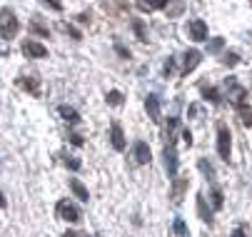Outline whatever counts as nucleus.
Wrapping results in <instances>:
<instances>
[{
    "instance_id": "nucleus-1",
    "label": "nucleus",
    "mask_w": 252,
    "mask_h": 237,
    "mask_svg": "<svg viewBox=\"0 0 252 237\" xmlns=\"http://www.w3.org/2000/svg\"><path fill=\"white\" fill-rule=\"evenodd\" d=\"M18 30H20V23H18L15 13L10 8H3L0 10V38L10 40V38L18 35Z\"/></svg>"
},
{
    "instance_id": "nucleus-2",
    "label": "nucleus",
    "mask_w": 252,
    "mask_h": 237,
    "mask_svg": "<svg viewBox=\"0 0 252 237\" xmlns=\"http://www.w3.org/2000/svg\"><path fill=\"white\" fill-rule=\"evenodd\" d=\"M218 152H220V157L225 162L230 160V152H232V132H230V127L225 122L218 125Z\"/></svg>"
},
{
    "instance_id": "nucleus-3",
    "label": "nucleus",
    "mask_w": 252,
    "mask_h": 237,
    "mask_svg": "<svg viewBox=\"0 0 252 237\" xmlns=\"http://www.w3.org/2000/svg\"><path fill=\"white\" fill-rule=\"evenodd\" d=\"M225 90H227V100H230V103L237 108V105H242L245 103V97H247V90L235 80V78H227L225 80Z\"/></svg>"
},
{
    "instance_id": "nucleus-4",
    "label": "nucleus",
    "mask_w": 252,
    "mask_h": 237,
    "mask_svg": "<svg viewBox=\"0 0 252 237\" xmlns=\"http://www.w3.org/2000/svg\"><path fill=\"white\" fill-rule=\"evenodd\" d=\"M55 215L60 217V220H67V222H78L83 215H80V210L73 205V202H67V200H60L58 205H55Z\"/></svg>"
},
{
    "instance_id": "nucleus-5",
    "label": "nucleus",
    "mask_w": 252,
    "mask_h": 237,
    "mask_svg": "<svg viewBox=\"0 0 252 237\" xmlns=\"http://www.w3.org/2000/svg\"><path fill=\"white\" fill-rule=\"evenodd\" d=\"M165 170H167V178L177 175V150H175V143L165 145Z\"/></svg>"
},
{
    "instance_id": "nucleus-6",
    "label": "nucleus",
    "mask_w": 252,
    "mask_h": 237,
    "mask_svg": "<svg viewBox=\"0 0 252 237\" xmlns=\"http://www.w3.org/2000/svg\"><path fill=\"white\" fill-rule=\"evenodd\" d=\"M188 187H190V180H188V178H175L172 190H170V197H172L175 205H180V202H183V195L188 192Z\"/></svg>"
},
{
    "instance_id": "nucleus-7",
    "label": "nucleus",
    "mask_w": 252,
    "mask_h": 237,
    "mask_svg": "<svg viewBox=\"0 0 252 237\" xmlns=\"http://www.w3.org/2000/svg\"><path fill=\"white\" fill-rule=\"evenodd\" d=\"M190 38L195 40V43H202V40H207V23L205 20H200V18H195V20H190Z\"/></svg>"
},
{
    "instance_id": "nucleus-8",
    "label": "nucleus",
    "mask_w": 252,
    "mask_h": 237,
    "mask_svg": "<svg viewBox=\"0 0 252 237\" xmlns=\"http://www.w3.org/2000/svg\"><path fill=\"white\" fill-rule=\"evenodd\" d=\"M23 55L38 60V58H45V55H48V48L40 45V43H35V40H25V43H23Z\"/></svg>"
},
{
    "instance_id": "nucleus-9",
    "label": "nucleus",
    "mask_w": 252,
    "mask_h": 237,
    "mask_svg": "<svg viewBox=\"0 0 252 237\" xmlns=\"http://www.w3.org/2000/svg\"><path fill=\"white\" fill-rule=\"evenodd\" d=\"M200 60H202V55H200V50H188L185 55H183V75H188V73H192L195 67L200 65Z\"/></svg>"
},
{
    "instance_id": "nucleus-10",
    "label": "nucleus",
    "mask_w": 252,
    "mask_h": 237,
    "mask_svg": "<svg viewBox=\"0 0 252 237\" xmlns=\"http://www.w3.org/2000/svg\"><path fill=\"white\" fill-rule=\"evenodd\" d=\"M18 85L23 90H28L30 95H40V78L38 75H23V78H18Z\"/></svg>"
},
{
    "instance_id": "nucleus-11",
    "label": "nucleus",
    "mask_w": 252,
    "mask_h": 237,
    "mask_svg": "<svg viewBox=\"0 0 252 237\" xmlns=\"http://www.w3.org/2000/svg\"><path fill=\"white\" fill-rule=\"evenodd\" d=\"M110 143H113V148H115L118 152L125 150V132H123L120 122H113V125H110Z\"/></svg>"
},
{
    "instance_id": "nucleus-12",
    "label": "nucleus",
    "mask_w": 252,
    "mask_h": 237,
    "mask_svg": "<svg viewBox=\"0 0 252 237\" xmlns=\"http://www.w3.org/2000/svg\"><path fill=\"white\" fill-rule=\"evenodd\" d=\"M132 152H135V162H137V165H148V162H150V148H148V143L137 140V143L132 145Z\"/></svg>"
},
{
    "instance_id": "nucleus-13",
    "label": "nucleus",
    "mask_w": 252,
    "mask_h": 237,
    "mask_svg": "<svg viewBox=\"0 0 252 237\" xmlns=\"http://www.w3.org/2000/svg\"><path fill=\"white\" fill-rule=\"evenodd\" d=\"M145 110H148V115H150V120L153 122H160V100H158V95H148V100H145Z\"/></svg>"
},
{
    "instance_id": "nucleus-14",
    "label": "nucleus",
    "mask_w": 252,
    "mask_h": 237,
    "mask_svg": "<svg viewBox=\"0 0 252 237\" xmlns=\"http://www.w3.org/2000/svg\"><path fill=\"white\" fill-rule=\"evenodd\" d=\"M197 215H200V220H202V222L212 225V210L205 205V195H197Z\"/></svg>"
},
{
    "instance_id": "nucleus-15",
    "label": "nucleus",
    "mask_w": 252,
    "mask_h": 237,
    "mask_svg": "<svg viewBox=\"0 0 252 237\" xmlns=\"http://www.w3.org/2000/svg\"><path fill=\"white\" fill-rule=\"evenodd\" d=\"M60 115H63V120L70 122V125H78V122H80L78 110H75V108H70V105H60Z\"/></svg>"
},
{
    "instance_id": "nucleus-16",
    "label": "nucleus",
    "mask_w": 252,
    "mask_h": 237,
    "mask_svg": "<svg viewBox=\"0 0 252 237\" xmlns=\"http://www.w3.org/2000/svg\"><path fill=\"white\" fill-rule=\"evenodd\" d=\"M167 3L170 0H137V5L142 8V10H160V8H167Z\"/></svg>"
},
{
    "instance_id": "nucleus-17",
    "label": "nucleus",
    "mask_w": 252,
    "mask_h": 237,
    "mask_svg": "<svg viewBox=\"0 0 252 237\" xmlns=\"http://www.w3.org/2000/svg\"><path fill=\"white\" fill-rule=\"evenodd\" d=\"M237 115H240V122H242L245 127H252V108H250L247 103L237 105Z\"/></svg>"
},
{
    "instance_id": "nucleus-18",
    "label": "nucleus",
    "mask_w": 252,
    "mask_h": 237,
    "mask_svg": "<svg viewBox=\"0 0 252 237\" xmlns=\"http://www.w3.org/2000/svg\"><path fill=\"white\" fill-rule=\"evenodd\" d=\"M70 190H73V192H75V197H78V200H83V202H88V197H90V195H88V190H85V185H83L80 180H75V178H73V180H70Z\"/></svg>"
},
{
    "instance_id": "nucleus-19",
    "label": "nucleus",
    "mask_w": 252,
    "mask_h": 237,
    "mask_svg": "<svg viewBox=\"0 0 252 237\" xmlns=\"http://www.w3.org/2000/svg\"><path fill=\"white\" fill-rule=\"evenodd\" d=\"M202 97H205V100H210L212 105H220V103H222L220 92L215 90V88H207V85H202Z\"/></svg>"
},
{
    "instance_id": "nucleus-20",
    "label": "nucleus",
    "mask_w": 252,
    "mask_h": 237,
    "mask_svg": "<svg viewBox=\"0 0 252 237\" xmlns=\"http://www.w3.org/2000/svg\"><path fill=\"white\" fill-rule=\"evenodd\" d=\"M210 197H212V210H222V205H225V197H222V190H220V187H212Z\"/></svg>"
},
{
    "instance_id": "nucleus-21",
    "label": "nucleus",
    "mask_w": 252,
    "mask_h": 237,
    "mask_svg": "<svg viewBox=\"0 0 252 237\" xmlns=\"http://www.w3.org/2000/svg\"><path fill=\"white\" fill-rule=\"evenodd\" d=\"M132 30H135V35H137V40H142V43L148 40V32H145V25H142V20H140V18H135V20H132Z\"/></svg>"
},
{
    "instance_id": "nucleus-22",
    "label": "nucleus",
    "mask_w": 252,
    "mask_h": 237,
    "mask_svg": "<svg viewBox=\"0 0 252 237\" xmlns=\"http://www.w3.org/2000/svg\"><path fill=\"white\" fill-rule=\"evenodd\" d=\"M197 167H200V173H202V175H205L207 180H212V178H215V170H212V165H210V162H207L205 157H202V160L197 162Z\"/></svg>"
},
{
    "instance_id": "nucleus-23",
    "label": "nucleus",
    "mask_w": 252,
    "mask_h": 237,
    "mask_svg": "<svg viewBox=\"0 0 252 237\" xmlns=\"http://www.w3.org/2000/svg\"><path fill=\"white\" fill-rule=\"evenodd\" d=\"M107 105H123V92L120 90H110V92H107Z\"/></svg>"
},
{
    "instance_id": "nucleus-24",
    "label": "nucleus",
    "mask_w": 252,
    "mask_h": 237,
    "mask_svg": "<svg viewBox=\"0 0 252 237\" xmlns=\"http://www.w3.org/2000/svg\"><path fill=\"white\" fill-rule=\"evenodd\" d=\"M60 30H63V32H70V35H73L75 40H83V32H80L78 28H73V25H67V23H60Z\"/></svg>"
},
{
    "instance_id": "nucleus-25",
    "label": "nucleus",
    "mask_w": 252,
    "mask_h": 237,
    "mask_svg": "<svg viewBox=\"0 0 252 237\" xmlns=\"http://www.w3.org/2000/svg\"><path fill=\"white\" fill-rule=\"evenodd\" d=\"M222 45H225V40H222V38H212V40L207 43V53H220V50H222Z\"/></svg>"
},
{
    "instance_id": "nucleus-26",
    "label": "nucleus",
    "mask_w": 252,
    "mask_h": 237,
    "mask_svg": "<svg viewBox=\"0 0 252 237\" xmlns=\"http://www.w3.org/2000/svg\"><path fill=\"white\" fill-rule=\"evenodd\" d=\"M222 62L232 67V65H237V62H240V58H237V53H235V50H230V53H225V58H222Z\"/></svg>"
},
{
    "instance_id": "nucleus-27",
    "label": "nucleus",
    "mask_w": 252,
    "mask_h": 237,
    "mask_svg": "<svg viewBox=\"0 0 252 237\" xmlns=\"http://www.w3.org/2000/svg\"><path fill=\"white\" fill-rule=\"evenodd\" d=\"M30 30H32V32H38V35H43V38H48V28H43L38 20H32V23H30Z\"/></svg>"
},
{
    "instance_id": "nucleus-28",
    "label": "nucleus",
    "mask_w": 252,
    "mask_h": 237,
    "mask_svg": "<svg viewBox=\"0 0 252 237\" xmlns=\"http://www.w3.org/2000/svg\"><path fill=\"white\" fill-rule=\"evenodd\" d=\"M65 165L70 167V170H80V165H83V162H80L78 157H73V155H67V157H65Z\"/></svg>"
},
{
    "instance_id": "nucleus-29",
    "label": "nucleus",
    "mask_w": 252,
    "mask_h": 237,
    "mask_svg": "<svg viewBox=\"0 0 252 237\" xmlns=\"http://www.w3.org/2000/svg\"><path fill=\"white\" fill-rule=\"evenodd\" d=\"M175 232H177L180 237H188V227H185V222H183V220H180V217L175 220Z\"/></svg>"
},
{
    "instance_id": "nucleus-30",
    "label": "nucleus",
    "mask_w": 252,
    "mask_h": 237,
    "mask_svg": "<svg viewBox=\"0 0 252 237\" xmlns=\"http://www.w3.org/2000/svg\"><path fill=\"white\" fill-rule=\"evenodd\" d=\"M162 73H165V78H170V75L175 73V60H172V58H167V62H165V67H162Z\"/></svg>"
},
{
    "instance_id": "nucleus-31",
    "label": "nucleus",
    "mask_w": 252,
    "mask_h": 237,
    "mask_svg": "<svg viewBox=\"0 0 252 237\" xmlns=\"http://www.w3.org/2000/svg\"><path fill=\"white\" fill-rule=\"evenodd\" d=\"M40 3L48 5V8H53V10H58V13L63 10V3H58V0H40Z\"/></svg>"
},
{
    "instance_id": "nucleus-32",
    "label": "nucleus",
    "mask_w": 252,
    "mask_h": 237,
    "mask_svg": "<svg viewBox=\"0 0 252 237\" xmlns=\"http://www.w3.org/2000/svg\"><path fill=\"white\" fill-rule=\"evenodd\" d=\"M115 50H118V55H120V58H130V50H127L123 43H115Z\"/></svg>"
},
{
    "instance_id": "nucleus-33",
    "label": "nucleus",
    "mask_w": 252,
    "mask_h": 237,
    "mask_svg": "<svg viewBox=\"0 0 252 237\" xmlns=\"http://www.w3.org/2000/svg\"><path fill=\"white\" fill-rule=\"evenodd\" d=\"M183 140H185V145H188V148L192 145V132H190V130H183Z\"/></svg>"
},
{
    "instance_id": "nucleus-34",
    "label": "nucleus",
    "mask_w": 252,
    "mask_h": 237,
    "mask_svg": "<svg viewBox=\"0 0 252 237\" xmlns=\"http://www.w3.org/2000/svg\"><path fill=\"white\" fill-rule=\"evenodd\" d=\"M70 143H73V145H78V148H80V145H83L85 140H83V135H70Z\"/></svg>"
},
{
    "instance_id": "nucleus-35",
    "label": "nucleus",
    "mask_w": 252,
    "mask_h": 237,
    "mask_svg": "<svg viewBox=\"0 0 252 237\" xmlns=\"http://www.w3.org/2000/svg\"><path fill=\"white\" fill-rule=\"evenodd\" d=\"M232 237H247V235H245V230H242V227H237V230L232 232Z\"/></svg>"
},
{
    "instance_id": "nucleus-36",
    "label": "nucleus",
    "mask_w": 252,
    "mask_h": 237,
    "mask_svg": "<svg viewBox=\"0 0 252 237\" xmlns=\"http://www.w3.org/2000/svg\"><path fill=\"white\" fill-rule=\"evenodd\" d=\"M63 237H83V235H80V232H73V230H67Z\"/></svg>"
},
{
    "instance_id": "nucleus-37",
    "label": "nucleus",
    "mask_w": 252,
    "mask_h": 237,
    "mask_svg": "<svg viewBox=\"0 0 252 237\" xmlns=\"http://www.w3.org/2000/svg\"><path fill=\"white\" fill-rule=\"evenodd\" d=\"M78 20H80V23H90V15H85V13H80V15H78Z\"/></svg>"
},
{
    "instance_id": "nucleus-38",
    "label": "nucleus",
    "mask_w": 252,
    "mask_h": 237,
    "mask_svg": "<svg viewBox=\"0 0 252 237\" xmlns=\"http://www.w3.org/2000/svg\"><path fill=\"white\" fill-rule=\"evenodd\" d=\"M0 207H5V197H3V192H0Z\"/></svg>"
}]
</instances>
